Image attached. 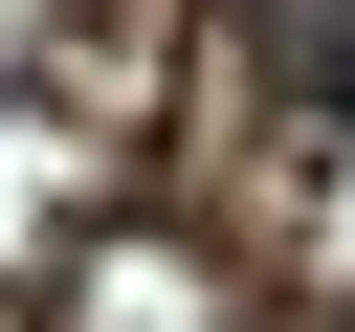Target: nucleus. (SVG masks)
Listing matches in <instances>:
<instances>
[{
  "mask_svg": "<svg viewBox=\"0 0 355 332\" xmlns=\"http://www.w3.org/2000/svg\"><path fill=\"white\" fill-rule=\"evenodd\" d=\"M244 44H266L288 111H355V0H244Z\"/></svg>",
  "mask_w": 355,
  "mask_h": 332,
  "instance_id": "nucleus-1",
  "label": "nucleus"
}]
</instances>
